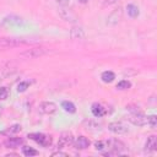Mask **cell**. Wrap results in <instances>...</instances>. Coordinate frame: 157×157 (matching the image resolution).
I'll return each instance as SVG.
<instances>
[{"label":"cell","mask_w":157,"mask_h":157,"mask_svg":"<svg viewBox=\"0 0 157 157\" xmlns=\"http://www.w3.org/2000/svg\"><path fill=\"white\" fill-rule=\"evenodd\" d=\"M48 53H49V49L45 47H33V48H29V49L22 52L20 54V56L25 58V59H37L39 56L48 54Z\"/></svg>","instance_id":"1"},{"label":"cell","mask_w":157,"mask_h":157,"mask_svg":"<svg viewBox=\"0 0 157 157\" xmlns=\"http://www.w3.org/2000/svg\"><path fill=\"white\" fill-rule=\"evenodd\" d=\"M28 44H31V42L23 38H0V48H4V49L16 48V47L28 45Z\"/></svg>","instance_id":"2"},{"label":"cell","mask_w":157,"mask_h":157,"mask_svg":"<svg viewBox=\"0 0 157 157\" xmlns=\"http://www.w3.org/2000/svg\"><path fill=\"white\" fill-rule=\"evenodd\" d=\"M27 137L36 141L38 145H40L43 147H49L52 145V141H53L50 135H45L43 132H31V134H28Z\"/></svg>","instance_id":"3"},{"label":"cell","mask_w":157,"mask_h":157,"mask_svg":"<svg viewBox=\"0 0 157 157\" xmlns=\"http://www.w3.org/2000/svg\"><path fill=\"white\" fill-rule=\"evenodd\" d=\"M128 120H129L131 124L136 125V126H145V125H147V117L144 115V114H142L141 112H139V110L131 113V114L128 117Z\"/></svg>","instance_id":"4"},{"label":"cell","mask_w":157,"mask_h":157,"mask_svg":"<svg viewBox=\"0 0 157 157\" xmlns=\"http://www.w3.org/2000/svg\"><path fill=\"white\" fill-rule=\"evenodd\" d=\"M74 145V136L71 132L69 131H64L60 137H59V141H58V148L59 150H63V148H67L70 146Z\"/></svg>","instance_id":"5"},{"label":"cell","mask_w":157,"mask_h":157,"mask_svg":"<svg viewBox=\"0 0 157 157\" xmlns=\"http://www.w3.org/2000/svg\"><path fill=\"white\" fill-rule=\"evenodd\" d=\"M39 112L42 114H47V115H52L54 113H56L58 110V107L54 102H49V101H45V102H42L39 104Z\"/></svg>","instance_id":"6"},{"label":"cell","mask_w":157,"mask_h":157,"mask_svg":"<svg viewBox=\"0 0 157 157\" xmlns=\"http://www.w3.org/2000/svg\"><path fill=\"white\" fill-rule=\"evenodd\" d=\"M108 130L113 134H118V135H121V134H126L129 131L128 126L120 121H114V123H110L108 125Z\"/></svg>","instance_id":"7"},{"label":"cell","mask_w":157,"mask_h":157,"mask_svg":"<svg viewBox=\"0 0 157 157\" xmlns=\"http://www.w3.org/2000/svg\"><path fill=\"white\" fill-rule=\"evenodd\" d=\"M108 148H110L113 152L119 155L120 152H123L126 148V146L123 141H120L118 139H113V140H108Z\"/></svg>","instance_id":"8"},{"label":"cell","mask_w":157,"mask_h":157,"mask_svg":"<svg viewBox=\"0 0 157 157\" xmlns=\"http://www.w3.org/2000/svg\"><path fill=\"white\" fill-rule=\"evenodd\" d=\"M90 145H91V141L86 136H78L76 137V140H74V146L77 150H86L90 147Z\"/></svg>","instance_id":"9"},{"label":"cell","mask_w":157,"mask_h":157,"mask_svg":"<svg viewBox=\"0 0 157 157\" xmlns=\"http://www.w3.org/2000/svg\"><path fill=\"white\" fill-rule=\"evenodd\" d=\"M157 150V136L156 135H151L147 137L146 142H145V152H155Z\"/></svg>","instance_id":"10"},{"label":"cell","mask_w":157,"mask_h":157,"mask_svg":"<svg viewBox=\"0 0 157 157\" xmlns=\"http://www.w3.org/2000/svg\"><path fill=\"white\" fill-rule=\"evenodd\" d=\"M21 145H23L22 137H9L6 141H4V146L7 148H18Z\"/></svg>","instance_id":"11"},{"label":"cell","mask_w":157,"mask_h":157,"mask_svg":"<svg viewBox=\"0 0 157 157\" xmlns=\"http://www.w3.org/2000/svg\"><path fill=\"white\" fill-rule=\"evenodd\" d=\"M70 37L72 39H85L86 37V33L83 31L82 27L80 26H74L71 29H70Z\"/></svg>","instance_id":"12"},{"label":"cell","mask_w":157,"mask_h":157,"mask_svg":"<svg viewBox=\"0 0 157 157\" xmlns=\"http://www.w3.org/2000/svg\"><path fill=\"white\" fill-rule=\"evenodd\" d=\"M91 112H92V114L96 118H101V117H103V115L107 114V108L103 107L99 103H93L92 107H91Z\"/></svg>","instance_id":"13"},{"label":"cell","mask_w":157,"mask_h":157,"mask_svg":"<svg viewBox=\"0 0 157 157\" xmlns=\"http://www.w3.org/2000/svg\"><path fill=\"white\" fill-rule=\"evenodd\" d=\"M121 12H123V11H121L120 7H119V9H115V10L108 16L107 23H108V25H117V23L119 22V20L121 18Z\"/></svg>","instance_id":"14"},{"label":"cell","mask_w":157,"mask_h":157,"mask_svg":"<svg viewBox=\"0 0 157 157\" xmlns=\"http://www.w3.org/2000/svg\"><path fill=\"white\" fill-rule=\"evenodd\" d=\"M15 71H16V69L13 66H10V65L9 66H1L0 67V81H4L9 76H11Z\"/></svg>","instance_id":"15"},{"label":"cell","mask_w":157,"mask_h":157,"mask_svg":"<svg viewBox=\"0 0 157 157\" xmlns=\"http://www.w3.org/2000/svg\"><path fill=\"white\" fill-rule=\"evenodd\" d=\"M23 23V20L18 16H9V17H5L4 18V25H16V26H20Z\"/></svg>","instance_id":"16"},{"label":"cell","mask_w":157,"mask_h":157,"mask_svg":"<svg viewBox=\"0 0 157 157\" xmlns=\"http://www.w3.org/2000/svg\"><path fill=\"white\" fill-rule=\"evenodd\" d=\"M101 78H102L103 82H105V83H110V82L114 81V78H115V74H114L113 71L107 70V71H103V72H102Z\"/></svg>","instance_id":"17"},{"label":"cell","mask_w":157,"mask_h":157,"mask_svg":"<svg viewBox=\"0 0 157 157\" xmlns=\"http://www.w3.org/2000/svg\"><path fill=\"white\" fill-rule=\"evenodd\" d=\"M126 10H128V15H129L131 18H136V17L139 16V13H140L139 7H137L136 5H134V4H129V5L126 6Z\"/></svg>","instance_id":"18"},{"label":"cell","mask_w":157,"mask_h":157,"mask_svg":"<svg viewBox=\"0 0 157 157\" xmlns=\"http://www.w3.org/2000/svg\"><path fill=\"white\" fill-rule=\"evenodd\" d=\"M61 108H63L65 112H67V113H75V112H76L75 104H74L72 102H70V101H64V102H61Z\"/></svg>","instance_id":"19"},{"label":"cell","mask_w":157,"mask_h":157,"mask_svg":"<svg viewBox=\"0 0 157 157\" xmlns=\"http://www.w3.org/2000/svg\"><path fill=\"white\" fill-rule=\"evenodd\" d=\"M21 125L20 124H15V125H11L10 128H7L6 130H4L1 134L2 135H12V134H16V132H18V131H21Z\"/></svg>","instance_id":"20"},{"label":"cell","mask_w":157,"mask_h":157,"mask_svg":"<svg viewBox=\"0 0 157 157\" xmlns=\"http://www.w3.org/2000/svg\"><path fill=\"white\" fill-rule=\"evenodd\" d=\"M22 153L25 156H27V157H31V156H37L38 155V151L34 150V148H32V147H29V146H23L22 147Z\"/></svg>","instance_id":"21"},{"label":"cell","mask_w":157,"mask_h":157,"mask_svg":"<svg viewBox=\"0 0 157 157\" xmlns=\"http://www.w3.org/2000/svg\"><path fill=\"white\" fill-rule=\"evenodd\" d=\"M94 148H96L97 151H103V150L108 148V141H103V140L96 141V142H94Z\"/></svg>","instance_id":"22"},{"label":"cell","mask_w":157,"mask_h":157,"mask_svg":"<svg viewBox=\"0 0 157 157\" xmlns=\"http://www.w3.org/2000/svg\"><path fill=\"white\" fill-rule=\"evenodd\" d=\"M130 87H131V82L128 81V80H121L117 85V88L118 90H129Z\"/></svg>","instance_id":"23"},{"label":"cell","mask_w":157,"mask_h":157,"mask_svg":"<svg viewBox=\"0 0 157 157\" xmlns=\"http://www.w3.org/2000/svg\"><path fill=\"white\" fill-rule=\"evenodd\" d=\"M10 94V90L6 86L0 87V101H5Z\"/></svg>","instance_id":"24"},{"label":"cell","mask_w":157,"mask_h":157,"mask_svg":"<svg viewBox=\"0 0 157 157\" xmlns=\"http://www.w3.org/2000/svg\"><path fill=\"white\" fill-rule=\"evenodd\" d=\"M147 125L152 129H156L157 126V117L156 115H150L147 117Z\"/></svg>","instance_id":"25"},{"label":"cell","mask_w":157,"mask_h":157,"mask_svg":"<svg viewBox=\"0 0 157 157\" xmlns=\"http://www.w3.org/2000/svg\"><path fill=\"white\" fill-rule=\"evenodd\" d=\"M29 82L28 81H21L18 85H17V92H25L28 87H29Z\"/></svg>","instance_id":"26"},{"label":"cell","mask_w":157,"mask_h":157,"mask_svg":"<svg viewBox=\"0 0 157 157\" xmlns=\"http://www.w3.org/2000/svg\"><path fill=\"white\" fill-rule=\"evenodd\" d=\"M67 156H69V155H67L66 152H61L60 150L52 153V157H67Z\"/></svg>","instance_id":"27"},{"label":"cell","mask_w":157,"mask_h":157,"mask_svg":"<svg viewBox=\"0 0 157 157\" xmlns=\"http://www.w3.org/2000/svg\"><path fill=\"white\" fill-rule=\"evenodd\" d=\"M118 1H120V0H104V6H108V5H113V4H117Z\"/></svg>","instance_id":"28"},{"label":"cell","mask_w":157,"mask_h":157,"mask_svg":"<svg viewBox=\"0 0 157 157\" xmlns=\"http://www.w3.org/2000/svg\"><path fill=\"white\" fill-rule=\"evenodd\" d=\"M56 1H58L60 5H66V4L69 2V0H56Z\"/></svg>","instance_id":"29"},{"label":"cell","mask_w":157,"mask_h":157,"mask_svg":"<svg viewBox=\"0 0 157 157\" xmlns=\"http://www.w3.org/2000/svg\"><path fill=\"white\" fill-rule=\"evenodd\" d=\"M80 1H81V2H86L87 0H80Z\"/></svg>","instance_id":"30"}]
</instances>
